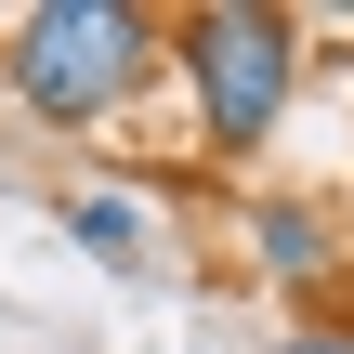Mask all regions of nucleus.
<instances>
[{"label": "nucleus", "mask_w": 354, "mask_h": 354, "mask_svg": "<svg viewBox=\"0 0 354 354\" xmlns=\"http://www.w3.org/2000/svg\"><path fill=\"white\" fill-rule=\"evenodd\" d=\"M66 236H79L92 263H145V210H131V197H66Z\"/></svg>", "instance_id": "nucleus-4"}, {"label": "nucleus", "mask_w": 354, "mask_h": 354, "mask_svg": "<svg viewBox=\"0 0 354 354\" xmlns=\"http://www.w3.org/2000/svg\"><path fill=\"white\" fill-rule=\"evenodd\" d=\"M171 53H184V92H197L210 158H250V145L289 118V79H302L289 13H263V0H210V13L171 26Z\"/></svg>", "instance_id": "nucleus-2"}, {"label": "nucleus", "mask_w": 354, "mask_h": 354, "mask_svg": "<svg viewBox=\"0 0 354 354\" xmlns=\"http://www.w3.org/2000/svg\"><path fill=\"white\" fill-rule=\"evenodd\" d=\"M289 354H354V342H328V328H302V342H289Z\"/></svg>", "instance_id": "nucleus-5"}, {"label": "nucleus", "mask_w": 354, "mask_h": 354, "mask_svg": "<svg viewBox=\"0 0 354 354\" xmlns=\"http://www.w3.org/2000/svg\"><path fill=\"white\" fill-rule=\"evenodd\" d=\"M250 250H263V276H328V223L302 197H263L250 210Z\"/></svg>", "instance_id": "nucleus-3"}, {"label": "nucleus", "mask_w": 354, "mask_h": 354, "mask_svg": "<svg viewBox=\"0 0 354 354\" xmlns=\"http://www.w3.org/2000/svg\"><path fill=\"white\" fill-rule=\"evenodd\" d=\"M145 66H158V13H131V0H39V13H13V39H0V79H13L26 118H53V131L118 118V105L145 92Z\"/></svg>", "instance_id": "nucleus-1"}]
</instances>
